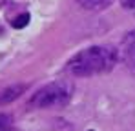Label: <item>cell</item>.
Masks as SVG:
<instances>
[{"instance_id":"obj_1","label":"cell","mask_w":135,"mask_h":131,"mask_svg":"<svg viewBox=\"0 0 135 131\" xmlns=\"http://www.w3.org/2000/svg\"><path fill=\"white\" fill-rule=\"evenodd\" d=\"M119 60V51L100 44V46H90L77 55H73L68 62V71L75 77H93L112 71Z\"/></svg>"},{"instance_id":"obj_2","label":"cell","mask_w":135,"mask_h":131,"mask_svg":"<svg viewBox=\"0 0 135 131\" xmlns=\"http://www.w3.org/2000/svg\"><path fill=\"white\" fill-rule=\"evenodd\" d=\"M73 97V86L66 80L49 82L44 87H40L29 100L33 108H59L64 106Z\"/></svg>"},{"instance_id":"obj_8","label":"cell","mask_w":135,"mask_h":131,"mask_svg":"<svg viewBox=\"0 0 135 131\" xmlns=\"http://www.w3.org/2000/svg\"><path fill=\"white\" fill-rule=\"evenodd\" d=\"M6 120H7V118H6V115H0V129L4 128V124H6Z\"/></svg>"},{"instance_id":"obj_5","label":"cell","mask_w":135,"mask_h":131,"mask_svg":"<svg viewBox=\"0 0 135 131\" xmlns=\"http://www.w3.org/2000/svg\"><path fill=\"white\" fill-rule=\"evenodd\" d=\"M113 0H77V4L88 11H102L106 9Z\"/></svg>"},{"instance_id":"obj_6","label":"cell","mask_w":135,"mask_h":131,"mask_svg":"<svg viewBox=\"0 0 135 131\" xmlns=\"http://www.w3.org/2000/svg\"><path fill=\"white\" fill-rule=\"evenodd\" d=\"M27 24H29V15H27V13H22L18 18H15V20H13V27L20 29V27L27 26Z\"/></svg>"},{"instance_id":"obj_3","label":"cell","mask_w":135,"mask_h":131,"mask_svg":"<svg viewBox=\"0 0 135 131\" xmlns=\"http://www.w3.org/2000/svg\"><path fill=\"white\" fill-rule=\"evenodd\" d=\"M120 51H122V58H124L126 66L135 73V29L130 31V33L124 37V40H122V49H120Z\"/></svg>"},{"instance_id":"obj_4","label":"cell","mask_w":135,"mask_h":131,"mask_svg":"<svg viewBox=\"0 0 135 131\" xmlns=\"http://www.w3.org/2000/svg\"><path fill=\"white\" fill-rule=\"evenodd\" d=\"M24 91L22 84H17V86H7V87H2L0 89V106L2 104H7V102H13L17 100Z\"/></svg>"},{"instance_id":"obj_7","label":"cell","mask_w":135,"mask_h":131,"mask_svg":"<svg viewBox=\"0 0 135 131\" xmlns=\"http://www.w3.org/2000/svg\"><path fill=\"white\" fill-rule=\"evenodd\" d=\"M119 2H120V6H122L126 11L135 13V0H119Z\"/></svg>"}]
</instances>
